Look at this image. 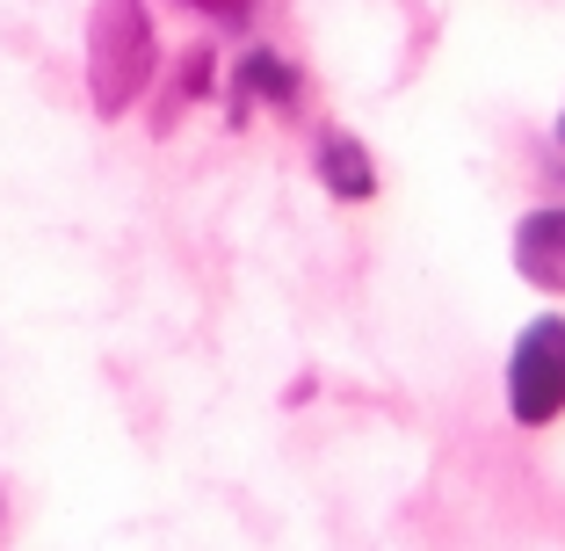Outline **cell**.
I'll return each instance as SVG.
<instances>
[{
  "label": "cell",
  "instance_id": "6da1fadb",
  "mask_svg": "<svg viewBox=\"0 0 565 551\" xmlns=\"http://www.w3.org/2000/svg\"><path fill=\"white\" fill-rule=\"evenodd\" d=\"M152 66H160V44H152L146 0H95V22H87V87H95L102 117H124L146 95Z\"/></svg>",
  "mask_w": 565,
  "mask_h": 551
},
{
  "label": "cell",
  "instance_id": "7a4b0ae2",
  "mask_svg": "<svg viewBox=\"0 0 565 551\" xmlns=\"http://www.w3.org/2000/svg\"><path fill=\"white\" fill-rule=\"evenodd\" d=\"M508 414L522 428H551L565 414V319H530L508 356Z\"/></svg>",
  "mask_w": 565,
  "mask_h": 551
},
{
  "label": "cell",
  "instance_id": "3957f363",
  "mask_svg": "<svg viewBox=\"0 0 565 551\" xmlns=\"http://www.w3.org/2000/svg\"><path fill=\"white\" fill-rule=\"evenodd\" d=\"M515 268L536 290H565V203H544L515 225Z\"/></svg>",
  "mask_w": 565,
  "mask_h": 551
},
{
  "label": "cell",
  "instance_id": "277c9868",
  "mask_svg": "<svg viewBox=\"0 0 565 551\" xmlns=\"http://www.w3.org/2000/svg\"><path fill=\"white\" fill-rule=\"evenodd\" d=\"M247 102H276V109H290L298 102V73L282 66L276 51H247L233 66V117H247Z\"/></svg>",
  "mask_w": 565,
  "mask_h": 551
},
{
  "label": "cell",
  "instance_id": "5b68a950",
  "mask_svg": "<svg viewBox=\"0 0 565 551\" xmlns=\"http://www.w3.org/2000/svg\"><path fill=\"white\" fill-rule=\"evenodd\" d=\"M319 182H327L333 197H349V203L377 197V168H370V152L355 146V138H341V131L319 138Z\"/></svg>",
  "mask_w": 565,
  "mask_h": 551
},
{
  "label": "cell",
  "instance_id": "8992f818",
  "mask_svg": "<svg viewBox=\"0 0 565 551\" xmlns=\"http://www.w3.org/2000/svg\"><path fill=\"white\" fill-rule=\"evenodd\" d=\"M182 8H196L211 22H247V0H182Z\"/></svg>",
  "mask_w": 565,
  "mask_h": 551
},
{
  "label": "cell",
  "instance_id": "52a82bcc",
  "mask_svg": "<svg viewBox=\"0 0 565 551\" xmlns=\"http://www.w3.org/2000/svg\"><path fill=\"white\" fill-rule=\"evenodd\" d=\"M558 146H565V117H558Z\"/></svg>",
  "mask_w": 565,
  "mask_h": 551
}]
</instances>
